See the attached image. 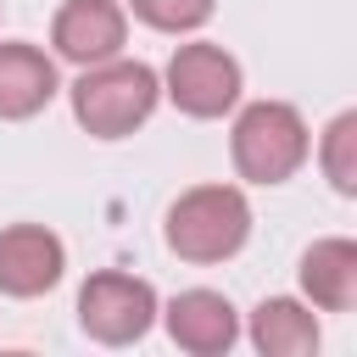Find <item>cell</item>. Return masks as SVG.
<instances>
[{
  "label": "cell",
  "mask_w": 357,
  "mask_h": 357,
  "mask_svg": "<svg viewBox=\"0 0 357 357\" xmlns=\"http://www.w3.org/2000/svg\"><path fill=\"white\" fill-rule=\"evenodd\" d=\"M156 95H162V84L145 61L112 56V61L84 67V78L73 84V117L100 139H123L156 112Z\"/></svg>",
  "instance_id": "1"
},
{
  "label": "cell",
  "mask_w": 357,
  "mask_h": 357,
  "mask_svg": "<svg viewBox=\"0 0 357 357\" xmlns=\"http://www.w3.org/2000/svg\"><path fill=\"white\" fill-rule=\"evenodd\" d=\"M251 234V206L234 184H201L173 201L167 212V245L184 262H223L245 245Z\"/></svg>",
  "instance_id": "2"
},
{
  "label": "cell",
  "mask_w": 357,
  "mask_h": 357,
  "mask_svg": "<svg viewBox=\"0 0 357 357\" xmlns=\"http://www.w3.org/2000/svg\"><path fill=\"white\" fill-rule=\"evenodd\" d=\"M234 167H240V178H251V184H284L301 162H307V123H301V112L296 106H284V100H257V106H245L240 117H234Z\"/></svg>",
  "instance_id": "3"
},
{
  "label": "cell",
  "mask_w": 357,
  "mask_h": 357,
  "mask_svg": "<svg viewBox=\"0 0 357 357\" xmlns=\"http://www.w3.org/2000/svg\"><path fill=\"white\" fill-rule=\"evenodd\" d=\"M78 324L100 346H128L156 324V290L134 273H95L78 290Z\"/></svg>",
  "instance_id": "4"
},
{
  "label": "cell",
  "mask_w": 357,
  "mask_h": 357,
  "mask_svg": "<svg viewBox=\"0 0 357 357\" xmlns=\"http://www.w3.org/2000/svg\"><path fill=\"white\" fill-rule=\"evenodd\" d=\"M167 95L190 117H223L240 100V61L223 45H178L167 61Z\"/></svg>",
  "instance_id": "5"
},
{
  "label": "cell",
  "mask_w": 357,
  "mask_h": 357,
  "mask_svg": "<svg viewBox=\"0 0 357 357\" xmlns=\"http://www.w3.org/2000/svg\"><path fill=\"white\" fill-rule=\"evenodd\" d=\"M123 33H128V17L117 0H67L50 22V45L61 61H78V67H95V61H112L123 50Z\"/></svg>",
  "instance_id": "6"
},
{
  "label": "cell",
  "mask_w": 357,
  "mask_h": 357,
  "mask_svg": "<svg viewBox=\"0 0 357 357\" xmlns=\"http://www.w3.org/2000/svg\"><path fill=\"white\" fill-rule=\"evenodd\" d=\"M67 268V251L50 229L39 223H11L0 229V290L6 296H45Z\"/></svg>",
  "instance_id": "7"
},
{
  "label": "cell",
  "mask_w": 357,
  "mask_h": 357,
  "mask_svg": "<svg viewBox=\"0 0 357 357\" xmlns=\"http://www.w3.org/2000/svg\"><path fill=\"white\" fill-rule=\"evenodd\" d=\"M167 335H173V346H184L195 357H218V351L234 346L240 318H234L229 296H218V290H184L167 307Z\"/></svg>",
  "instance_id": "8"
},
{
  "label": "cell",
  "mask_w": 357,
  "mask_h": 357,
  "mask_svg": "<svg viewBox=\"0 0 357 357\" xmlns=\"http://www.w3.org/2000/svg\"><path fill=\"white\" fill-rule=\"evenodd\" d=\"M56 95V61L33 45H0V117H33Z\"/></svg>",
  "instance_id": "9"
},
{
  "label": "cell",
  "mask_w": 357,
  "mask_h": 357,
  "mask_svg": "<svg viewBox=\"0 0 357 357\" xmlns=\"http://www.w3.org/2000/svg\"><path fill=\"white\" fill-rule=\"evenodd\" d=\"M301 290L324 312H346L357 301V245L351 240H318L301 257Z\"/></svg>",
  "instance_id": "10"
},
{
  "label": "cell",
  "mask_w": 357,
  "mask_h": 357,
  "mask_svg": "<svg viewBox=\"0 0 357 357\" xmlns=\"http://www.w3.org/2000/svg\"><path fill=\"white\" fill-rule=\"evenodd\" d=\"M251 340L262 357H307V351H318V318L301 301L273 296L251 312Z\"/></svg>",
  "instance_id": "11"
},
{
  "label": "cell",
  "mask_w": 357,
  "mask_h": 357,
  "mask_svg": "<svg viewBox=\"0 0 357 357\" xmlns=\"http://www.w3.org/2000/svg\"><path fill=\"white\" fill-rule=\"evenodd\" d=\"M329 184L340 195H357V112H340L329 128H324V151H318Z\"/></svg>",
  "instance_id": "12"
},
{
  "label": "cell",
  "mask_w": 357,
  "mask_h": 357,
  "mask_svg": "<svg viewBox=\"0 0 357 357\" xmlns=\"http://www.w3.org/2000/svg\"><path fill=\"white\" fill-rule=\"evenodd\" d=\"M128 6H134V17H139L145 28L190 33V28H201V22L212 17V6H218V0H128Z\"/></svg>",
  "instance_id": "13"
}]
</instances>
